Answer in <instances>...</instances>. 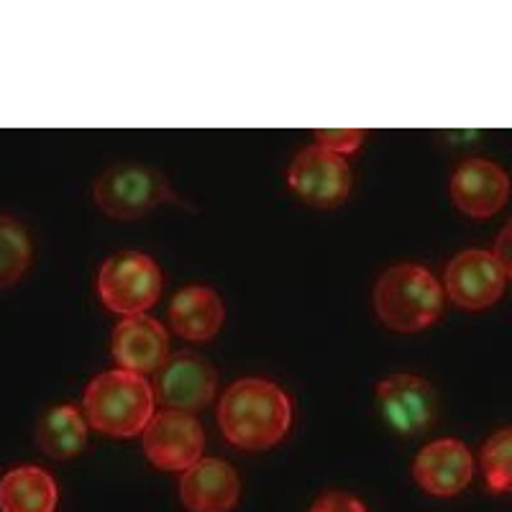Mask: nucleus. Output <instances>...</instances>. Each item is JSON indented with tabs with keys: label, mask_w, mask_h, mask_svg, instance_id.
Segmentation results:
<instances>
[{
	"label": "nucleus",
	"mask_w": 512,
	"mask_h": 512,
	"mask_svg": "<svg viewBox=\"0 0 512 512\" xmlns=\"http://www.w3.org/2000/svg\"><path fill=\"white\" fill-rule=\"evenodd\" d=\"M113 356L118 369L146 377L154 374L169 359V336L159 320L152 315H131L123 318L113 331Z\"/></svg>",
	"instance_id": "nucleus-13"
},
{
	"label": "nucleus",
	"mask_w": 512,
	"mask_h": 512,
	"mask_svg": "<svg viewBox=\"0 0 512 512\" xmlns=\"http://www.w3.org/2000/svg\"><path fill=\"white\" fill-rule=\"evenodd\" d=\"M141 441L146 459L167 472H185L203 459L205 451V431L200 420L180 410L154 413L141 433Z\"/></svg>",
	"instance_id": "nucleus-7"
},
{
	"label": "nucleus",
	"mask_w": 512,
	"mask_h": 512,
	"mask_svg": "<svg viewBox=\"0 0 512 512\" xmlns=\"http://www.w3.org/2000/svg\"><path fill=\"white\" fill-rule=\"evenodd\" d=\"M287 185L310 205L336 208L351 192V169L344 157L310 146L292 159L287 169Z\"/></svg>",
	"instance_id": "nucleus-10"
},
{
	"label": "nucleus",
	"mask_w": 512,
	"mask_h": 512,
	"mask_svg": "<svg viewBox=\"0 0 512 512\" xmlns=\"http://www.w3.org/2000/svg\"><path fill=\"white\" fill-rule=\"evenodd\" d=\"M154 402L152 382L126 369L98 374L85 390L90 425L113 438L141 436L154 415Z\"/></svg>",
	"instance_id": "nucleus-2"
},
{
	"label": "nucleus",
	"mask_w": 512,
	"mask_h": 512,
	"mask_svg": "<svg viewBox=\"0 0 512 512\" xmlns=\"http://www.w3.org/2000/svg\"><path fill=\"white\" fill-rule=\"evenodd\" d=\"M512 431L502 428L484 443L482 472L492 492H507L512 484Z\"/></svg>",
	"instance_id": "nucleus-19"
},
{
	"label": "nucleus",
	"mask_w": 512,
	"mask_h": 512,
	"mask_svg": "<svg viewBox=\"0 0 512 512\" xmlns=\"http://www.w3.org/2000/svg\"><path fill=\"white\" fill-rule=\"evenodd\" d=\"M310 512H369L367 505L354 495L346 492H326L313 502Z\"/></svg>",
	"instance_id": "nucleus-21"
},
{
	"label": "nucleus",
	"mask_w": 512,
	"mask_h": 512,
	"mask_svg": "<svg viewBox=\"0 0 512 512\" xmlns=\"http://www.w3.org/2000/svg\"><path fill=\"white\" fill-rule=\"evenodd\" d=\"M85 441H88V423L75 405H54L41 415L36 443L52 459H72L85 448Z\"/></svg>",
	"instance_id": "nucleus-17"
},
{
	"label": "nucleus",
	"mask_w": 512,
	"mask_h": 512,
	"mask_svg": "<svg viewBox=\"0 0 512 512\" xmlns=\"http://www.w3.org/2000/svg\"><path fill=\"white\" fill-rule=\"evenodd\" d=\"M374 308L392 331L418 333L441 318L443 287L420 264H397L374 285Z\"/></svg>",
	"instance_id": "nucleus-3"
},
{
	"label": "nucleus",
	"mask_w": 512,
	"mask_h": 512,
	"mask_svg": "<svg viewBox=\"0 0 512 512\" xmlns=\"http://www.w3.org/2000/svg\"><path fill=\"white\" fill-rule=\"evenodd\" d=\"M93 195L105 216L118 221H134L175 200L167 177L144 164H113L98 177Z\"/></svg>",
	"instance_id": "nucleus-5"
},
{
	"label": "nucleus",
	"mask_w": 512,
	"mask_h": 512,
	"mask_svg": "<svg viewBox=\"0 0 512 512\" xmlns=\"http://www.w3.org/2000/svg\"><path fill=\"white\" fill-rule=\"evenodd\" d=\"M510 236H512V226H505L500 233V239H497V246L492 249V254H495L497 262L502 264V267L507 269V272L512 274V259H510Z\"/></svg>",
	"instance_id": "nucleus-22"
},
{
	"label": "nucleus",
	"mask_w": 512,
	"mask_h": 512,
	"mask_svg": "<svg viewBox=\"0 0 512 512\" xmlns=\"http://www.w3.org/2000/svg\"><path fill=\"white\" fill-rule=\"evenodd\" d=\"M218 425L228 443L262 451L277 446L292 425V402L280 384L269 379L233 382L218 405Z\"/></svg>",
	"instance_id": "nucleus-1"
},
{
	"label": "nucleus",
	"mask_w": 512,
	"mask_h": 512,
	"mask_svg": "<svg viewBox=\"0 0 512 512\" xmlns=\"http://www.w3.org/2000/svg\"><path fill=\"white\" fill-rule=\"evenodd\" d=\"M377 405L384 423L400 436H418L438 415L436 387L415 374L384 377L377 384Z\"/></svg>",
	"instance_id": "nucleus-9"
},
{
	"label": "nucleus",
	"mask_w": 512,
	"mask_h": 512,
	"mask_svg": "<svg viewBox=\"0 0 512 512\" xmlns=\"http://www.w3.org/2000/svg\"><path fill=\"white\" fill-rule=\"evenodd\" d=\"M226 320V305L213 287L190 285L169 303V323L187 341H210Z\"/></svg>",
	"instance_id": "nucleus-15"
},
{
	"label": "nucleus",
	"mask_w": 512,
	"mask_h": 512,
	"mask_svg": "<svg viewBox=\"0 0 512 512\" xmlns=\"http://www.w3.org/2000/svg\"><path fill=\"white\" fill-rule=\"evenodd\" d=\"M510 272L492 251L469 249L456 254L443 274V295L464 310H484L495 305L505 292Z\"/></svg>",
	"instance_id": "nucleus-8"
},
{
	"label": "nucleus",
	"mask_w": 512,
	"mask_h": 512,
	"mask_svg": "<svg viewBox=\"0 0 512 512\" xmlns=\"http://www.w3.org/2000/svg\"><path fill=\"white\" fill-rule=\"evenodd\" d=\"M152 390L154 400L162 402L164 410L195 415L198 410L208 408L216 397L218 374L205 356L195 351H180L157 369Z\"/></svg>",
	"instance_id": "nucleus-6"
},
{
	"label": "nucleus",
	"mask_w": 512,
	"mask_h": 512,
	"mask_svg": "<svg viewBox=\"0 0 512 512\" xmlns=\"http://www.w3.org/2000/svg\"><path fill=\"white\" fill-rule=\"evenodd\" d=\"M239 495L241 479L228 461L203 456L182 472L180 497L190 512H231Z\"/></svg>",
	"instance_id": "nucleus-14"
},
{
	"label": "nucleus",
	"mask_w": 512,
	"mask_h": 512,
	"mask_svg": "<svg viewBox=\"0 0 512 512\" xmlns=\"http://www.w3.org/2000/svg\"><path fill=\"white\" fill-rule=\"evenodd\" d=\"M57 482L41 466H16L0 479V512H54Z\"/></svg>",
	"instance_id": "nucleus-16"
},
{
	"label": "nucleus",
	"mask_w": 512,
	"mask_h": 512,
	"mask_svg": "<svg viewBox=\"0 0 512 512\" xmlns=\"http://www.w3.org/2000/svg\"><path fill=\"white\" fill-rule=\"evenodd\" d=\"M474 456L459 438H438L415 456L413 477L428 495L454 497L474 479Z\"/></svg>",
	"instance_id": "nucleus-11"
},
{
	"label": "nucleus",
	"mask_w": 512,
	"mask_h": 512,
	"mask_svg": "<svg viewBox=\"0 0 512 512\" xmlns=\"http://www.w3.org/2000/svg\"><path fill=\"white\" fill-rule=\"evenodd\" d=\"M162 269L141 251H121L105 259L98 274V295L121 318L144 315L162 295Z\"/></svg>",
	"instance_id": "nucleus-4"
},
{
	"label": "nucleus",
	"mask_w": 512,
	"mask_h": 512,
	"mask_svg": "<svg viewBox=\"0 0 512 512\" xmlns=\"http://www.w3.org/2000/svg\"><path fill=\"white\" fill-rule=\"evenodd\" d=\"M31 262V241L24 226L8 216H0V290L16 285Z\"/></svg>",
	"instance_id": "nucleus-18"
},
{
	"label": "nucleus",
	"mask_w": 512,
	"mask_h": 512,
	"mask_svg": "<svg viewBox=\"0 0 512 512\" xmlns=\"http://www.w3.org/2000/svg\"><path fill=\"white\" fill-rule=\"evenodd\" d=\"M451 198L461 213L492 218L510 198V177L487 159H466L451 175Z\"/></svg>",
	"instance_id": "nucleus-12"
},
{
	"label": "nucleus",
	"mask_w": 512,
	"mask_h": 512,
	"mask_svg": "<svg viewBox=\"0 0 512 512\" xmlns=\"http://www.w3.org/2000/svg\"><path fill=\"white\" fill-rule=\"evenodd\" d=\"M315 141H318L315 146H320V149L346 159L349 154L359 152L364 131H359V128H320V131H315Z\"/></svg>",
	"instance_id": "nucleus-20"
}]
</instances>
